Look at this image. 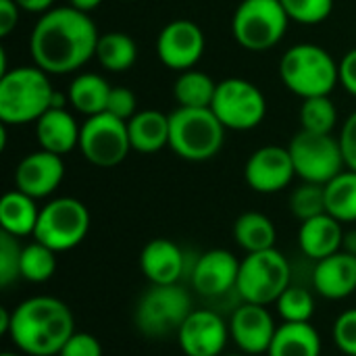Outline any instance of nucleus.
Instances as JSON below:
<instances>
[{"mask_svg": "<svg viewBox=\"0 0 356 356\" xmlns=\"http://www.w3.org/2000/svg\"><path fill=\"white\" fill-rule=\"evenodd\" d=\"M96 23L73 6H54L40 15L29 35L33 65L48 75H67L96 56Z\"/></svg>", "mask_w": 356, "mask_h": 356, "instance_id": "1", "label": "nucleus"}, {"mask_svg": "<svg viewBox=\"0 0 356 356\" xmlns=\"http://www.w3.org/2000/svg\"><path fill=\"white\" fill-rule=\"evenodd\" d=\"M75 334L71 309L54 296H31L13 309L8 338L29 356H56Z\"/></svg>", "mask_w": 356, "mask_h": 356, "instance_id": "2", "label": "nucleus"}, {"mask_svg": "<svg viewBox=\"0 0 356 356\" xmlns=\"http://www.w3.org/2000/svg\"><path fill=\"white\" fill-rule=\"evenodd\" d=\"M56 90L46 71L38 65L15 67L0 75V123L27 125L35 123L52 108Z\"/></svg>", "mask_w": 356, "mask_h": 356, "instance_id": "3", "label": "nucleus"}, {"mask_svg": "<svg viewBox=\"0 0 356 356\" xmlns=\"http://www.w3.org/2000/svg\"><path fill=\"white\" fill-rule=\"evenodd\" d=\"M338 60L321 46L305 42L288 48L280 60V77L284 86L305 98L330 96L340 83Z\"/></svg>", "mask_w": 356, "mask_h": 356, "instance_id": "4", "label": "nucleus"}, {"mask_svg": "<svg viewBox=\"0 0 356 356\" xmlns=\"http://www.w3.org/2000/svg\"><path fill=\"white\" fill-rule=\"evenodd\" d=\"M225 142V125L211 108L177 106L169 115V148L184 161L202 163L217 156Z\"/></svg>", "mask_w": 356, "mask_h": 356, "instance_id": "5", "label": "nucleus"}, {"mask_svg": "<svg viewBox=\"0 0 356 356\" xmlns=\"http://www.w3.org/2000/svg\"><path fill=\"white\" fill-rule=\"evenodd\" d=\"M292 269L288 259L277 250L248 252L240 261V273L236 292L244 302L252 305H275V300L292 286Z\"/></svg>", "mask_w": 356, "mask_h": 356, "instance_id": "6", "label": "nucleus"}, {"mask_svg": "<svg viewBox=\"0 0 356 356\" xmlns=\"http://www.w3.org/2000/svg\"><path fill=\"white\" fill-rule=\"evenodd\" d=\"M288 23L280 0H242L232 19V33L242 48L265 52L282 42Z\"/></svg>", "mask_w": 356, "mask_h": 356, "instance_id": "7", "label": "nucleus"}, {"mask_svg": "<svg viewBox=\"0 0 356 356\" xmlns=\"http://www.w3.org/2000/svg\"><path fill=\"white\" fill-rule=\"evenodd\" d=\"M90 211L81 200L60 196L40 209L33 240L54 252H67L86 240L90 232Z\"/></svg>", "mask_w": 356, "mask_h": 356, "instance_id": "8", "label": "nucleus"}, {"mask_svg": "<svg viewBox=\"0 0 356 356\" xmlns=\"http://www.w3.org/2000/svg\"><path fill=\"white\" fill-rule=\"evenodd\" d=\"M192 311V298L184 286H150L136 307V325L146 338H165L177 334Z\"/></svg>", "mask_w": 356, "mask_h": 356, "instance_id": "9", "label": "nucleus"}, {"mask_svg": "<svg viewBox=\"0 0 356 356\" xmlns=\"http://www.w3.org/2000/svg\"><path fill=\"white\" fill-rule=\"evenodd\" d=\"M288 150L292 154L296 175L309 184L325 186L346 167L340 140L332 134H313L300 129L292 138Z\"/></svg>", "mask_w": 356, "mask_h": 356, "instance_id": "10", "label": "nucleus"}, {"mask_svg": "<svg viewBox=\"0 0 356 356\" xmlns=\"http://www.w3.org/2000/svg\"><path fill=\"white\" fill-rule=\"evenodd\" d=\"M211 111L225 125V129L248 131L263 123L267 115V100L261 88L244 77H227L217 83Z\"/></svg>", "mask_w": 356, "mask_h": 356, "instance_id": "11", "label": "nucleus"}, {"mask_svg": "<svg viewBox=\"0 0 356 356\" xmlns=\"http://www.w3.org/2000/svg\"><path fill=\"white\" fill-rule=\"evenodd\" d=\"M79 152L94 167H117L131 152L127 121H121L108 113L86 117L79 134Z\"/></svg>", "mask_w": 356, "mask_h": 356, "instance_id": "12", "label": "nucleus"}, {"mask_svg": "<svg viewBox=\"0 0 356 356\" xmlns=\"http://www.w3.org/2000/svg\"><path fill=\"white\" fill-rule=\"evenodd\" d=\"M204 46L207 40L202 27L190 19H175L167 23L156 38L159 60L177 73L194 69L204 54Z\"/></svg>", "mask_w": 356, "mask_h": 356, "instance_id": "13", "label": "nucleus"}, {"mask_svg": "<svg viewBox=\"0 0 356 356\" xmlns=\"http://www.w3.org/2000/svg\"><path fill=\"white\" fill-rule=\"evenodd\" d=\"M296 169L288 148L269 144L254 150L244 165L246 184L259 194H275L292 184Z\"/></svg>", "mask_w": 356, "mask_h": 356, "instance_id": "14", "label": "nucleus"}, {"mask_svg": "<svg viewBox=\"0 0 356 356\" xmlns=\"http://www.w3.org/2000/svg\"><path fill=\"white\" fill-rule=\"evenodd\" d=\"M229 338V323L209 309H194L177 332L186 356H221Z\"/></svg>", "mask_w": 356, "mask_h": 356, "instance_id": "15", "label": "nucleus"}, {"mask_svg": "<svg viewBox=\"0 0 356 356\" xmlns=\"http://www.w3.org/2000/svg\"><path fill=\"white\" fill-rule=\"evenodd\" d=\"M277 325L263 305L244 302L236 309L229 321V336L236 346L248 356L267 355L275 338Z\"/></svg>", "mask_w": 356, "mask_h": 356, "instance_id": "16", "label": "nucleus"}, {"mask_svg": "<svg viewBox=\"0 0 356 356\" xmlns=\"http://www.w3.org/2000/svg\"><path fill=\"white\" fill-rule=\"evenodd\" d=\"M65 177L63 156L48 150H35L21 159L15 169V186L27 196L40 200L54 194Z\"/></svg>", "mask_w": 356, "mask_h": 356, "instance_id": "17", "label": "nucleus"}, {"mask_svg": "<svg viewBox=\"0 0 356 356\" xmlns=\"http://www.w3.org/2000/svg\"><path fill=\"white\" fill-rule=\"evenodd\" d=\"M240 261L225 248H215L198 257L192 269V286L204 298H217L236 290Z\"/></svg>", "mask_w": 356, "mask_h": 356, "instance_id": "18", "label": "nucleus"}, {"mask_svg": "<svg viewBox=\"0 0 356 356\" xmlns=\"http://www.w3.org/2000/svg\"><path fill=\"white\" fill-rule=\"evenodd\" d=\"M140 269L150 286L179 284L186 271L184 250L167 238H154L140 252Z\"/></svg>", "mask_w": 356, "mask_h": 356, "instance_id": "19", "label": "nucleus"}, {"mask_svg": "<svg viewBox=\"0 0 356 356\" xmlns=\"http://www.w3.org/2000/svg\"><path fill=\"white\" fill-rule=\"evenodd\" d=\"M315 292L327 300H344L356 292V254L340 250L317 261L313 271Z\"/></svg>", "mask_w": 356, "mask_h": 356, "instance_id": "20", "label": "nucleus"}, {"mask_svg": "<svg viewBox=\"0 0 356 356\" xmlns=\"http://www.w3.org/2000/svg\"><path fill=\"white\" fill-rule=\"evenodd\" d=\"M79 134L81 125L65 106H52L35 121V138L40 148L58 156L79 148Z\"/></svg>", "mask_w": 356, "mask_h": 356, "instance_id": "21", "label": "nucleus"}, {"mask_svg": "<svg viewBox=\"0 0 356 356\" xmlns=\"http://www.w3.org/2000/svg\"><path fill=\"white\" fill-rule=\"evenodd\" d=\"M342 242H344L342 223L327 213L300 223L298 244H300V250L313 261H321L340 252Z\"/></svg>", "mask_w": 356, "mask_h": 356, "instance_id": "22", "label": "nucleus"}, {"mask_svg": "<svg viewBox=\"0 0 356 356\" xmlns=\"http://www.w3.org/2000/svg\"><path fill=\"white\" fill-rule=\"evenodd\" d=\"M127 134L131 150L138 154H156L169 146V115L156 108L138 111L127 121Z\"/></svg>", "mask_w": 356, "mask_h": 356, "instance_id": "23", "label": "nucleus"}, {"mask_svg": "<svg viewBox=\"0 0 356 356\" xmlns=\"http://www.w3.org/2000/svg\"><path fill=\"white\" fill-rule=\"evenodd\" d=\"M40 219V209L35 204V198L27 196L21 190H10L0 200V227L2 232L15 236V238H27L33 236L35 225Z\"/></svg>", "mask_w": 356, "mask_h": 356, "instance_id": "24", "label": "nucleus"}, {"mask_svg": "<svg viewBox=\"0 0 356 356\" xmlns=\"http://www.w3.org/2000/svg\"><path fill=\"white\" fill-rule=\"evenodd\" d=\"M321 336L307 323H282L267 356H321Z\"/></svg>", "mask_w": 356, "mask_h": 356, "instance_id": "25", "label": "nucleus"}, {"mask_svg": "<svg viewBox=\"0 0 356 356\" xmlns=\"http://www.w3.org/2000/svg\"><path fill=\"white\" fill-rule=\"evenodd\" d=\"M111 88L113 86H108V81L98 73H79L71 81L67 98L77 113L83 117H94L106 111Z\"/></svg>", "mask_w": 356, "mask_h": 356, "instance_id": "26", "label": "nucleus"}, {"mask_svg": "<svg viewBox=\"0 0 356 356\" xmlns=\"http://www.w3.org/2000/svg\"><path fill=\"white\" fill-rule=\"evenodd\" d=\"M234 240L240 248L246 252H261L275 248L277 242V229L273 221L257 211L242 213L234 223Z\"/></svg>", "mask_w": 356, "mask_h": 356, "instance_id": "27", "label": "nucleus"}, {"mask_svg": "<svg viewBox=\"0 0 356 356\" xmlns=\"http://www.w3.org/2000/svg\"><path fill=\"white\" fill-rule=\"evenodd\" d=\"M96 58L106 71H129L138 60V44L131 35L123 31H106L98 40Z\"/></svg>", "mask_w": 356, "mask_h": 356, "instance_id": "28", "label": "nucleus"}, {"mask_svg": "<svg viewBox=\"0 0 356 356\" xmlns=\"http://www.w3.org/2000/svg\"><path fill=\"white\" fill-rule=\"evenodd\" d=\"M217 92V81L198 69L181 71L173 86V96L179 106L188 108H211Z\"/></svg>", "mask_w": 356, "mask_h": 356, "instance_id": "29", "label": "nucleus"}, {"mask_svg": "<svg viewBox=\"0 0 356 356\" xmlns=\"http://www.w3.org/2000/svg\"><path fill=\"white\" fill-rule=\"evenodd\" d=\"M325 209L340 223H356V171L344 169L325 184Z\"/></svg>", "mask_w": 356, "mask_h": 356, "instance_id": "30", "label": "nucleus"}, {"mask_svg": "<svg viewBox=\"0 0 356 356\" xmlns=\"http://www.w3.org/2000/svg\"><path fill=\"white\" fill-rule=\"evenodd\" d=\"M56 271V252L33 240L21 250V280L29 284H44Z\"/></svg>", "mask_w": 356, "mask_h": 356, "instance_id": "31", "label": "nucleus"}, {"mask_svg": "<svg viewBox=\"0 0 356 356\" xmlns=\"http://www.w3.org/2000/svg\"><path fill=\"white\" fill-rule=\"evenodd\" d=\"M338 123V108L330 96L305 98L300 106V127L313 134H332Z\"/></svg>", "mask_w": 356, "mask_h": 356, "instance_id": "32", "label": "nucleus"}, {"mask_svg": "<svg viewBox=\"0 0 356 356\" xmlns=\"http://www.w3.org/2000/svg\"><path fill=\"white\" fill-rule=\"evenodd\" d=\"M277 315L284 319V323H307L311 321L315 313V298L309 290L290 286L277 300Z\"/></svg>", "mask_w": 356, "mask_h": 356, "instance_id": "33", "label": "nucleus"}, {"mask_svg": "<svg viewBox=\"0 0 356 356\" xmlns=\"http://www.w3.org/2000/svg\"><path fill=\"white\" fill-rule=\"evenodd\" d=\"M290 211L302 223L317 215L327 213L325 209V186L321 184H300L290 196Z\"/></svg>", "mask_w": 356, "mask_h": 356, "instance_id": "34", "label": "nucleus"}, {"mask_svg": "<svg viewBox=\"0 0 356 356\" xmlns=\"http://www.w3.org/2000/svg\"><path fill=\"white\" fill-rule=\"evenodd\" d=\"M290 21L300 25H317L323 23L332 10L334 0H280Z\"/></svg>", "mask_w": 356, "mask_h": 356, "instance_id": "35", "label": "nucleus"}, {"mask_svg": "<svg viewBox=\"0 0 356 356\" xmlns=\"http://www.w3.org/2000/svg\"><path fill=\"white\" fill-rule=\"evenodd\" d=\"M21 250L19 238L0 232V286L8 288L13 282L21 280Z\"/></svg>", "mask_w": 356, "mask_h": 356, "instance_id": "36", "label": "nucleus"}, {"mask_svg": "<svg viewBox=\"0 0 356 356\" xmlns=\"http://www.w3.org/2000/svg\"><path fill=\"white\" fill-rule=\"evenodd\" d=\"M334 342L342 355L356 356V309L338 315L334 323Z\"/></svg>", "mask_w": 356, "mask_h": 356, "instance_id": "37", "label": "nucleus"}, {"mask_svg": "<svg viewBox=\"0 0 356 356\" xmlns=\"http://www.w3.org/2000/svg\"><path fill=\"white\" fill-rule=\"evenodd\" d=\"M104 113H108V115H113V117H117L121 121H129L138 113V98H136V94L129 88H123V86L111 88Z\"/></svg>", "mask_w": 356, "mask_h": 356, "instance_id": "38", "label": "nucleus"}, {"mask_svg": "<svg viewBox=\"0 0 356 356\" xmlns=\"http://www.w3.org/2000/svg\"><path fill=\"white\" fill-rule=\"evenodd\" d=\"M56 356H102V344L92 334L75 332Z\"/></svg>", "mask_w": 356, "mask_h": 356, "instance_id": "39", "label": "nucleus"}, {"mask_svg": "<svg viewBox=\"0 0 356 356\" xmlns=\"http://www.w3.org/2000/svg\"><path fill=\"white\" fill-rule=\"evenodd\" d=\"M338 140H340V146H342V152H344L346 167L356 171V111L344 121Z\"/></svg>", "mask_w": 356, "mask_h": 356, "instance_id": "40", "label": "nucleus"}, {"mask_svg": "<svg viewBox=\"0 0 356 356\" xmlns=\"http://www.w3.org/2000/svg\"><path fill=\"white\" fill-rule=\"evenodd\" d=\"M338 73H340V86L356 98V48L348 50L342 56L338 65Z\"/></svg>", "mask_w": 356, "mask_h": 356, "instance_id": "41", "label": "nucleus"}, {"mask_svg": "<svg viewBox=\"0 0 356 356\" xmlns=\"http://www.w3.org/2000/svg\"><path fill=\"white\" fill-rule=\"evenodd\" d=\"M21 8L15 0H0V35L6 38L19 23Z\"/></svg>", "mask_w": 356, "mask_h": 356, "instance_id": "42", "label": "nucleus"}, {"mask_svg": "<svg viewBox=\"0 0 356 356\" xmlns=\"http://www.w3.org/2000/svg\"><path fill=\"white\" fill-rule=\"evenodd\" d=\"M21 10L33 13V15H44L50 8H54V0H15Z\"/></svg>", "mask_w": 356, "mask_h": 356, "instance_id": "43", "label": "nucleus"}, {"mask_svg": "<svg viewBox=\"0 0 356 356\" xmlns=\"http://www.w3.org/2000/svg\"><path fill=\"white\" fill-rule=\"evenodd\" d=\"M100 4H102V0H69V6H73L81 13H92Z\"/></svg>", "mask_w": 356, "mask_h": 356, "instance_id": "44", "label": "nucleus"}, {"mask_svg": "<svg viewBox=\"0 0 356 356\" xmlns=\"http://www.w3.org/2000/svg\"><path fill=\"white\" fill-rule=\"evenodd\" d=\"M342 250L356 254V229L344 232V242H342Z\"/></svg>", "mask_w": 356, "mask_h": 356, "instance_id": "45", "label": "nucleus"}, {"mask_svg": "<svg viewBox=\"0 0 356 356\" xmlns=\"http://www.w3.org/2000/svg\"><path fill=\"white\" fill-rule=\"evenodd\" d=\"M10 317H13V311H8L6 307H0V334H2V336H6V334H8Z\"/></svg>", "mask_w": 356, "mask_h": 356, "instance_id": "46", "label": "nucleus"}, {"mask_svg": "<svg viewBox=\"0 0 356 356\" xmlns=\"http://www.w3.org/2000/svg\"><path fill=\"white\" fill-rule=\"evenodd\" d=\"M0 356H19V355H15V353H2Z\"/></svg>", "mask_w": 356, "mask_h": 356, "instance_id": "47", "label": "nucleus"}, {"mask_svg": "<svg viewBox=\"0 0 356 356\" xmlns=\"http://www.w3.org/2000/svg\"><path fill=\"white\" fill-rule=\"evenodd\" d=\"M221 356H248V355H221Z\"/></svg>", "mask_w": 356, "mask_h": 356, "instance_id": "48", "label": "nucleus"}, {"mask_svg": "<svg viewBox=\"0 0 356 356\" xmlns=\"http://www.w3.org/2000/svg\"><path fill=\"white\" fill-rule=\"evenodd\" d=\"M127 2H131V0H127Z\"/></svg>", "mask_w": 356, "mask_h": 356, "instance_id": "49", "label": "nucleus"}]
</instances>
